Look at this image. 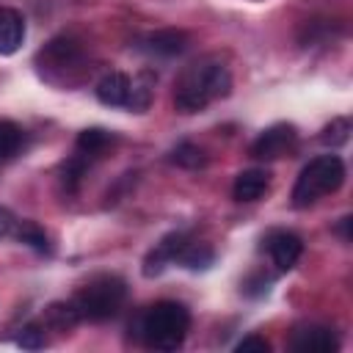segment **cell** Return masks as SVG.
Listing matches in <instances>:
<instances>
[{
    "label": "cell",
    "instance_id": "12",
    "mask_svg": "<svg viewBox=\"0 0 353 353\" xmlns=\"http://www.w3.org/2000/svg\"><path fill=\"white\" fill-rule=\"evenodd\" d=\"M97 99L108 108H124L130 97V77L124 72H108L97 83Z\"/></svg>",
    "mask_w": 353,
    "mask_h": 353
},
{
    "label": "cell",
    "instance_id": "18",
    "mask_svg": "<svg viewBox=\"0 0 353 353\" xmlns=\"http://www.w3.org/2000/svg\"><path fill=\"white\" fill-rule=\"evenodd\" d=\"M88 163H91V160L77 152V154H72V157L61 165V182H63L66 190H77V188H80V182H83V176H85V171H88Z\"/></svg>",
    "mask_w": 353,
    "mask_h": 353
},
{
    "label": "cell",
    "instance_id": "17",
    "mask_svg": "<svg viewBox=\"0 0 353 353\" xmlns=\"http://www.w3.org/2000/svg\"><path fill=\"white\" fill-rule=\"evenodd\" d=\"M25 143V132L19 124L0 119V160H11Z\"/></svg>",
    "mask_w": 353,
    "mask_h": 353
},
{
    "label": "cell",
    "instance_id": "24",
    "mask_svg": "<svg viewBox=\"0 0 353 353\" xmlns=\"http://www.w3.org/2000/svg\"><path fill=\"white\" fill-rule=\"evenodd\" d=\"M268 284H270V276H265V273H254V276H248V279L243 281V292H245L248 298H259V295L268 292Z\"/></svg>",
    "mask_w": 353,
    "mask_h": 353
},
{
    "label": "cell",
    "instance_id": "5",
    "mask_svg": "<svg viewBox=\"0 0 353 353\" xmlns=\"http://www.w3.org/2000/svg\"><path fill=\"white\" fill-rule=\"evenodd\" d=\"M36 63L41 69V74H47L50 80L55 77V72H66V69H74L83 63V50L74 39L69 36H55L52 41H47L39 55H36Z\"/></svg>",
    "mask_w": 353,
    "mask_h": 353
},
{
    "label": "cell",
    "instance_id": "22",
    "mask_svg": "<svg viewBox=\"0 0 353 353\" xmlns=\"http://www.w3.org/2000/svg\"><path fill=\"white\" fill-rule=\"evenodd\" d=\"M347 135H350V121H347L345 116H339V119H334V121L320 132V141H323L325 146L336 149V146L347 143Z\"/></svg>",
    "mask_w": 353,
    "mask_h": 353
},
{
    "label": "cell",
    "instance_id": "11",
    "mask_svg": "<svg viewBox=\"0 0 353 353\" xmlns=\"http://www.w3.org/2000/svg\"><path fill=\"white\" fill-rule=\"evenodd\" d=\"M25 17L17 8H0V55H14L25 41Z\"/></svg>",
    "mask_w": 353,
    "mask_h": 353
},
{
    "label": "cell",
    "instance_id": "2",
    "mask_svg": "<svg viewBox=\"0 0 353 353\" xmlns=\"http://www.w3.org/2000/svg\"><path fill=\"white\" fill-rule=\"evenodd\" d=\"M188 328H190V312L179 301H157L135 323L138 339L146 347L163 350V353H171L176 347H182V342L188 336Z\"/></svg>",
    "mask_w": 353,
    "mask_h": 353
},
{
    "label": "cell",
    "instance_id": "19",
    "mask_svg": "<svg viewBox=\"0 0 353 353\" xmlns=\"http://www.w3.org/2000/svg\"><path fill=\"white\" fill-rule=\"evenodd\" d=\"M14 234H17L22 243H28L33 251L50 254V240H47V234H44V229H41L39 223H33V221H19Z\"/></svg>",
    "mask_w": 353,
    "mask_h": 353
},
{
    "label": "cell",
    "instance_id": "4",
    "mask_svg": "<svg viewBox=\"0 0 353 353\" xmlns=\"http://www.w3.org/2000/svg\"><path fill=\"white\" fill-rule=\"evenodd\" d=\"M127 298V284L124 279L105 273L91 279L85 287H80V292L72 298L74 312L80 314V320H91V323H102L108 317H113L121 303Z\"/></svg>",
    "mask_w": 353,
    "mask_h": 353
},
{
    "label": "cell",
    "instance_id": "16",
    "mask_svg": "<svg viewBox=\"0 0 353 353\" xmlns=\"http://www.w3.org/2000/svg\"><path fill=\"white\" fill-rule=\"evenodd\" d=\"M176 262H182L188 270H207L215 262V251L207 243H185V248L179 251Z\"/></svg>",
    "mask_w": 353,
    "mask_h": 353
},
{
    "label": "cell",
    "instance_id": "20",
    "mask_svg": "<svg viewBox=\"0 0 353 353\" xmlns=\"http://www.w3.org/2000/svg\"><path fill=\"white\" fill-rule=\"evenodd\" d=\"M171 163L182 165V168H201V165H207V154H204V149H199L196 143L182 141V143H176V149L171 152Z\"/></svg>",
    "mask_w": 353,
    "mask_h": 353
},
{
    "label": "cell",
    "instance_id": "14",
    "mask_svg": "<svg viewBox=\"0 0 353 353\" xmlns=\"http://www.w3.org/2000/svg\"><path fill=\"white\" fill-rule=\"evenodd\" d=\"M154 74L152 72H141L135 80H130V97H127V105L130 110L135 113H143L149 105H152V97H154Z\"/></svg>",
    "mask_w": 353,
    "mask_h": 353
},
{
    "label": "cell",
    "instance_id": "8",
    "mask_svg": "<svg viewBox=\"0 0 353 353\" xmlns=\"http://www.w3.org/2000/svg\"><path fill=\"white\" fill-rule=\"evenodd\" d=\"M188 44H190L188 33L176 30V28H160V30H152L138 39V50L146 55H154V58H176L188 50Z\"/></svg>",
    "mask_w": 353,
    "mask_h": 353
},
{
    "label": "cell",
    "instance_id": "15",
    "mask_svg": "<svg viewBox=\"0 0 353 353\" xmlns=\"http://www.w3.org/2000/svg\"><path fill=\"white\" fill-rule=\"evenodd\" d=\"M110 143H113V135H110L108 130H102V127H88V130H83V132L77 135L74 149H77L83 157L94 160V157H99Z\"/></svg>",
    "mask_w": 353,
    "mask_h": 353
},
{
    "label": "cell",
    "instance_id": "26",
    "mask_svg": "<svg viewBox=\"0 0 353 353\" xmlns=\"http://www.w3.org/2000/svg\"><path fill=\"white\" fill-rule=\"evenodd\" d=\"M17 218H14V212L8 210V207H0V237H11L14 232H17Z\"/></svg>",
    "mask_w": 353,
    "mask_h": 353
},
{
    "label": "cell",
    "instance_id": "13",
    "mask_svg": "<svg viewBox=\"0 0 353 353\" xmlns=\"http://www.w3.org/2000/svg\"><path fill=\"white\" fill-rule=\"evenodd\" d=\"M270 185V174L265 168H248V171H240L234 176V185H232V196L237 201H256Z\"/></svg>",
    "mask_w": 353,
    "mask_h": 353
},
{
    "label": "cell",
    "instance_id": "27",
    "mask_svg": "<svg viewBox=\"0 0 353 353\" xmlns=\"http://www.w3.org/2000/svg\"><path fill=\"white\" fill-rule=\"evenodd\" d=\"M336 232L342 234V240H350V215H345V218L339 221V226H336Z\"/></svg>",
    "mask_w": 353,
    "mask_h": 353
},
{
    "label": "cell",
    "instance_id": "21",
    "mask_svg": "<svg viewBox=\"0 0 353 353\" xmlns=\"http://www.w3.org/2000/svg\"><path fill=\"white\" fill-rule=\"evenodd\" d=\"M47 323H52L58 331H66V328H72L74 323H80V314L74 312L72 301H69V303H52V306L47 309Z\"/></svg>",
    "mask_w": 353,
    "mask_h": 353
},
{
    "label": "cell",
    "instance_id": "7",
    "mask_svg": "<svg viewBox=\"0 0 353 353\" xmlns=\"http://www.w3.org/2000/svg\"><path fill=\"white\" fill-rule=\"evenodd\" d=\"M262 248L268 251L270 262L276 265V270L287 273L298 265L301 254H303V240L295 234V232H287V229H276L270 232L265 240H262Z\"/></svg>",
    "mask_w": 353,
    "mask_h": 353
},
{
    "label": "cell",
    "instance_id": "9",
    "mask_svg": "<svg viewBox=\"0 0 353 353\" xmlns=\"http://www.w3.org/2000/svg\"><path fill=\"white\" fill-rule=\"evenodd\" d=\"M287 345L298 353H334L339 347V336L328 325H298Z\"/></svg>",
    "mask_w": 353,
    "mask_h": 353
},
{
    "label": "cell",
    "instance_id": "6",
    "mask_svg": "<svg viewBox=\"0 0 353 353\" xmlns=\"http://www.w3.org/2000/svg\"><path fill=\"white\" fill-rule=\"evenodd\" d=\"M298 141V130L295 124H287V121H279V124H270L268 130H262L256 135V141L251 143V157L256 160H276L281 154H287Z\"/></svg>",
    "mask_w": 353,
    "mask_h": 353
},
{
    "label": "cell",
    "instance_id": "1",
    "mask_svg": "<svg viewBox=\"0 0 353 353\" xmlns=\"http://www.w3.org/2000/svg\"><path fill=\"white\" fill-rule=\"evenodd\" d=\"M232 74L218 58H201L190 63L174 88V108L179 113H201L210 102L229 97Z\"/></svg>",
    "mask_w": 353,
    "mask_h": 353
},
{
    "label": "cell",
    "instance_id": "3",
    "mask_svg": "<svg viewBox=\"0 0 353 353\" xmlns=\"http://www.w3.org/2000/svg\"><path fill=\"white\" fill-rule=\"evenodd\" d=\"M345 182V163L339 154H317L312 157L298 179H295V188H292V207L295 210H303V207H312L317 199L328 196V193H336Z\"/></svg>",
    "mask_w": 353,
    "mask_h": 353
},
{
    "label": "cell",
    "instance_id": "25",
    "mask_svg": "<svg viewBox=\"0 0 353 353\" xmlns=\"http://www.w3.org/2000/svg\"><path fill=\"white\" fill-rule=\"evenodd\" d=\"M234 350H240V353H248V350L268 353V350H270V342H268L265 336H259V334H248V336H243V339L234 345Z\"/></svg>",
    "mask_w": 353,
    "mask_h": 353
},
{
    "label": "cell",
    "instance_id": "10",
    "mask_svg": "<svg viewBox=\"0 0 353 353\" xmlns=\"http://www.w3.org/2000/svg\"><path fill=\"white\" fill-rule=\"evenodd\" d=\"M188 243V234L185 232H168L160 243H154V248L143 256V276L152 279V276H160L171 262H176L179 251L185 248Z\"/></svg>",
    "mask_w": 353,
    "mask_h": 353
},
{
    "label": "cell",
    "instance_id": "23",
    "mask_svg": "<svg viewBox=\"0 0 353 353\" xmlns=\"http://www.w3.org/2000/svg\"><path fill=\"white\" fill-rule=\"evenodd\" d=\"M44 342H47V339H44V328L36 325V323L25 325L22 334H19V339H17V345L25 347V350H39V347H44Z\"/></svg>",
    "mask_w": 353,
    "mask_h": 353
}]
</instances>
